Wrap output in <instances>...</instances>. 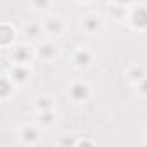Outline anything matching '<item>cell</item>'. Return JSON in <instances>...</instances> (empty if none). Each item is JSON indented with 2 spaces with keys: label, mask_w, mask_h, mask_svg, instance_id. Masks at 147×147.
<instances>
[{
  "label": "cell",
  "mask_w": 147,
  "mask_h": 147,
  "mask_svg": "<svg viewBox=\"0 0 147 147\" xmlns=\"http://www.w3.org/2000/svg\"><path fill=\"white\" fill-rule=\"evenodd\" d=\"M138 88H140V92H142V94H145V95H147V78H144V80L138 83Z\"/></svg>",
  "instance_id": "e0dca14e"
},
{
  "label": "cell",
  "mask_w": 147,
  "mask_h": 147,
  "mask_svg": "<svg viewBox=\"0 0 147 147\" xmlns=\"http://www.w3.org/2000/svg\"><path fill=\"white\" fill-rule=\"evenodd\" d=\"M12 59H14L16 62H19V64L28 62V61L31 59V50H30L28 47H18V49L12 52Z\"/></svg>",
  "instance_id": "3957f363"
},
{
  "label": "cell",
  "mask_w": 147,
  "mask_h": 147,
  "mask_svg": "<svg viewBox=\"0 0 147 147\" xmlns=\"http://www.w3.org/2000/svg\"><path fill=\"white\" fill-rule=\"evenodd\" d=\"M118 4H125V2H128V0H116Z\"/></svg>",
  "instance_id": "ac0fdd59"
},
{
  "label": "cell",
  "mask_w": 147,
  "mask_h": 147,
  "mask_svg": "<svg viewBox=\"0 0 147 147\" xmlns=\"http://www.w3.org/2000/svg\"><path fill=\"white\" fill-rule=\"evenodd\" d=\"M0 87H2V88H0V92H2L0 95H2V99H7L9 94H11V83H9V80L4 78L2 82H0Z\"/></svg>",
  "instance_id": "8fae6325"
},
{
  "label": "cell",
  "mask_w": 147,
  "mask_h": 147,
  "mask_svg": "<svg viewBox=\"0 0 147 147\" xmlns=\"http://www.w3.org/2000/svg\"><path fill=\"white\" fill-rule=\"evenodd\" d=\"M131 23L137 28H147V9L138 7L131 12Z\"/></svg>",
  "instance_id": "7a4b0ae2"
},
{
  "label": "cell",
  "mask_w": 147,
  "mask_h": 147,
  "mask_svg": "<svg viewBox=\"0 0 147 147\" xmlns=\"http://www.w3.org/2000/svg\"><path fill=\"white\" fill-rule=\"evenodd\" d=\"M90 61H92V55H90V52H87V50H80V52L75 55V64L80 66V67L88 66Z\"/></svg>",
  "instance_id": "52a82bcc"
},
{
  "label": "cell",
  "mask_w": 147,
  "mask_h": 147,
  "mask_svg": "<svg viewBox=\"0 0 147 147\" xmlns=\"http://www.w3.org/2000/svg\"><path fill=\"white\" fill-rule=\"evenodd\" d=\"M69 95L75 99L76 102H82V100H87V99H88L90 90H88V87L83 85V83H75V85L69 88Z\"/></svg>",
  "instance_id": "6da1fadb"
},
{
  "label": "cell",
  "mask_w": 147,
  "mask_h": 147,
  "mask_svg": "<svg viewBox=\"0 0 147 147\" xmlns=\"http://www.w3.org/2000/svg\"><path fill=\"white\" fill-rule=\"evenodd\" d=\"M11 76H12L14 82L23 83V82H26V80L30 78V71H28L26 67H23V66H16V67L11 71Z\"/></svg>",
  "instance_id": "277c9868"
},
{
  "label": "cell",
  "mask_w": 147,
  "mask_h": 147,
  "mask_svg": "<svg viewBox=\"0 0 147 147\" xmlns=\"http://www.w3.org/2000/svg\"><path fill=\"white\" fill-rule=\"evenodd\" d=\"M33 4H35V7H38V9H45V7L50 4V0H33Z\"/></svg>",
  "instance_id": "2e32d148"
},
{
  "label": "cell",
  "mask_w": 147,
  "mask_h": 147,
  "mask_svg": "<svg viewBox=\"0 0 147 147\" xmlns=\"http://www.w3.org/2000/svg\"><path fill=\"white\" fill-rule=\"evenodd\" d=\"M128 78L131 82H142L145 76H144V69L142 67H133L130 73H128Z\"/></svg>",
  "instance_id": "30bf717a"
},
{
  "label": "cell",
  "mask_w": 147,
  "mask_h": 147,
  "mask_svg": "<svg viewBox=\"0 0 147 147\" xmlns=\"http://www.w3.org/2000/svg\"><path fill=\"white\" fill-rule=\"evenodd\" d=\"M38 33H40V28H38L36 24H30V26H26V35H28V36L35 38V36H38Z\"/></svg>",
  "instance_id": "5bb4252c"
},
{
  "label": "cell",
  "mask_w": 147,
  "mask_h": 147,
  "mask_svg": "<svg viewBox=\"0 0 147 147\" xmlns=\"http://www.w3.org/2000/svg\"><path fill=\"white\" fill-rule=\"evenodd\" d=\"M21 138H23V142H26V144H35V142L38 140V131H36V128H31V126L23 128Z\"/></svg>",
  "instance_id": "8992f818"
},
{
  "label": "cell",
  "mask_w": 147,
  "mask_h": 147,
  "mask_svg": "<svg viewBox=\"0 0 147 147\" xmlns=\"http://www.w3.org/2000/svg\"><path fill=\"white\" fill-rule=\"evenodd\" d=\"M12 40H14V30L9 24H2V28H0V43L9 45Z\"/></svg>",
  "instance_id": "5b68a950"
},
{
  "label": "cell",
  "mask_w": 147,
  "mask_h": 147,
  "mask_svg": "<svg viewBox=\"0 0 147 147\" xmlns=\"http://www.w3.org/2000/svg\"><path fill=\"white\" fill-rule=\"evenodd\" d=\"M36 106H38V109H40L42 113H43V111H50V107H52V100L47 99V97H43V99H38Z\"/></svg>",
  "instance_id": "7c38bea8"
},
{
  "label": "cell",
  "mask_w": 147,
  "mask_h": 147,
  "mask_svg": "<svg viewBox=\"0 0 147 147\" xmlns=\"http://www.w3.org/2000/svg\"><path fill=\"white\" fill-rule=\"evenodd\" d=\"M47 28H49V31H59L61 30V23L57 21V19H50L49 23H47Z\"/></svg>",
  "instance_id": "9a60e30c"
},
{
  "label": "cell",
  "mask_w": 147,
  "mask_h": 147,
  "mask_svg": "<svg viewBox=\"0 0 147 147\" xmlns=\"http://www.w3.org/2000/svg\"><path fill=\"white\" fill-rule=\"evenodd\" d=\"M99 19L97 18H87V19H83V28L87 30V31H90V33H94V31H97L99 30Z\"/></svg>",
  "instance_id": "9c48e42d"
},
{
  "label": "cell",
  "mask_w": 147,
  "mask_h": 147,
  "mask_svg": "<svg viewBox=\"0 0 147 147\" xmlns=\"http://www.w3.org/2000/svg\"><path fill=\"white\" fill-rule=\"evenodd\" d=\"M54 119H55V118H54V114H52L50 111H43L42 116H40V123H42V125H52Z\"/></svg>",
  "instance_id": "4fadbf2b"
},
{
  "label": "cell",
  "mask_w": 147,
  "mask_h": 147,
  "mask_svg": "<svg viewBox=\"0 0 147 147\" xmlns=\"http://www.w3.org/2000/svg\"><path fill=\"white\" fill-rule=\"evenodd\" d=\"M38 54H40V57H43V59H52V57L55 55V47L50 45V43H45V45H42V47L38 49Z\"/></svg>",
  "instance_id": "ba28073f"
}]
</instances>
